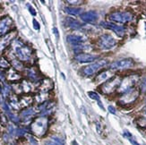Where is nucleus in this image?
<instances>
[{"label": "nucleus", "instance_id": "1", "mask_svg": "<svg viewBox=\"0 0 146 145\" xmlns=\"http://www.w3.org/2000/svg\"><path fill=\"white\" fill-rule=\"evenodd\" d=\"M116 44V41L110 34H104L99 40V46L101 49H111Z\"/></svg>", "mask_w": 146, "mask_h": 145}, {"label": "nucleus", "instance_id": "2", "mask_svg": "<svg viewBox=\"0 0 146 145\" xmlns=\"http://www.w3.org/2000/svg\"><path fill=\"white\" fill-rule=\"evenodd\" d=\"M121 83V79L118 76H113L110 80L104 83L102 86V91L104 93H110L116 90V87H119Z\"/></svg>", "mask_w": 146, "mask_h": 145}, {"label": "nucleus", "instance_id": "3", "mask_svg": "<svg viewBox=\"0 0 146 145\" xmlns=\"http://www.w3.org/2000/svg\"><path fill=\"white\" fill-rule=\"evenodd\" d=\"M110 20L116 21V23H125L132 21L133 15L129 12H116V13H113L110 15Z\"/></svg>", "mask_w": 146, "mask_h": 145}, {"label": "nucleus", "instance_id": "4", "mask_svg": "<svg viewBox=\"0 0 146 145\" xmlns=\"http://www.w3.org/2000/svg\"><path fill=\"white\" fill-rule=\"evenodd\" d=\"M136 81H137V77H135V76H128V77H126L121 82V83H120L119 87H118V91L125 93L129 91L134 87Z\"/></svg>", "mask_w": 146, "mask_h": 145}, {"label": "nucleus", "instance_id": "5", "mask_svg": "<svg viewBox=\"0 0 146 145\" xmlns=\"http://www.w3.org/2000/svg\"><path fill=\"white\" fill-rule=\"evenodd\" d=\"M108 64V61L105 59L99 60V61L92 63V64H89L88 66H86L85 68H83V72L85 75H92L93 74H95L97 71L100 69L101 67L105 66Z\"/></svg>", "mask_w": 146, "mask_h": 145}, {"label": "nucleus", "instance_id": "6", "mask_svg": "<svg viewBox=\"0 0 146 145\" xmlns=\"http://www.w3.org/2000/svg\"><path fill=\"white\" fill-rule=\"evenodd\" d=\"M32 129L36 135H42L47 129V120L45 118H39L35 120L32 125Z\"/></svg>", "mask_w": 146, "mask_h": 145}, {"label": "nucleus", "instance_id": "7", "mask_svg": "<svg viewBox=\"0 0 146 145\" xmlns=\"http://www.w3.org/2000/svg\"><path fill=\"white\" fill-rule=\"evenodd\" d=\"M134 64V62L132 59L126 58V59H121L118 61L113 62L110 64V69L111 70H123V69H128L132 67Z\"/></svg>", "mask_w": 146, "mask_h": 145}, {"label": "nucleus", "instance_id": "8", "mask_svg": "<svg viewBox=\"0 0 146 145\" xmlns=\"http://www.w3.org/2000/svg\"><path fill=\"white\" fill-rule=\"evenodd\" d=\"M139 96V91L137 90H130L129 91L126 92V94L121 98L120 102L126 105V104H130L135 100L137 99V97Z\"/></svg>", "mask_w": 146, "mask_h": 145}, {"label": "nucleus", "instance_id": "9", "mask_svg": "<svg viewBox=\"0 0 146 145\" xmlns=\"http://www.w3.org/2000/svg\"><path fill=\"white\" fill-rule=\"evenodd\" d=\"M100 25L103 26L106 29H110V30L114 31L119 36H123L125 33V28L123 26H120V25H116L115 23H108V21H101Z\"/></svg>", "mask_w": 146, "mask_h": 145}, {"label": "nucleus", "instance_id": "10", "mask_svg": "<svg viewBox=\"0 0 146 145\" xmlns=\"http://www.w3.org/2000/svg\"><path fill=\"white\" fill-rule=\"evenodd\" d=\"M98 56L95 55H91V54H85V53H82V54H78L75 56V59L80 63H91L93 62L95 59H97Z\"/></svg>", "mask_w": 146, "mask_h": 145}, {"label": "nucleus", "instance_id": "11", "mask_svg": "<svg viewBox=\"0 0 146 145\" xmlns=\"http://www.w3.org/2000/svg\"><path fill=\"white\" fill-rule=\"evenodd\" d=\"M81 19L86 23H94L98 19V13L94 11H90L81 15Z\"/></svg>", "mask_w": 146, "mask_h": 145}, {"label": "nucleus", "instance_id": "12", "mask_svg": "<svg viewBox=\"0 0 146 145\" xmlns=\"http://www.w3.org/2000/svg\"><path fill=\"white\" fill-rule=\"evenodd\" d=\"M16 52L18 56L23 60H27L31 56V51L28 48L25 47H21V48H16Z\"/></svg>", "mask_w": 146, "mask_h": 145}, {"label": "nucleus", "instance_id": "13", "mask_svg": "<svg viewBox=\"0 0 146 145\" xmlns=\"http://www.w3.org/2000/svg\"><path fill=\"white\" fill-rule=\"evenodd\" d=\"M67 41L73 45H76V46H79L81 43H83L84 40H83V38L79 35H69L67 36Z\"/></svg>", "mask_w": 146, "mask_h": 145}, {"label": "nucleus", "instance_id": "14", "mask_svg": "<svg viewBox=\"0 0 146 145\" xmlns=\"http://www.w3.org/2000/svg\"><path fill=\"white\" fill-rule=\"evenodd\" d=\"M65 11L67 12V13L72 15H82L83 9L81 8V7H65Z\"/></svg>", "mask_w": 146, "mask_h": 145}, {"label": "nucleus", "instance_id": "15", "mask_svg": "<svg viewBox=\"0 0 146 145\" xmlns=\"http://www.w3.org/2000/svg\"><path fill=\"white\" fill-rule=\"evenodd\" d=\"M67 23H68V26L72 29H75V30H78V29L81 28V23H79L78 21H76L75 19L74 18H67Z\"/></svg>", "mask_w": 146, "mask_h": 145}, {"label": "nucleus", "instance_id": "16", "mask_svg": "<svg viewBox=\"0 0 146 145\" xmlns=\"http://www.w3.org/2000/svg\"><path fill=\"white\" fill-rule=\"evenodd\" d=\"M8 23H10L9 20H4L0 23V32L1 33L5 32V31L8 28Z\"/></svg>", "mask_w": 146, "mask_h": 145}, {"label": "nucleus", "instance_id": "17", "mask_svg": "<svg viewBox=\"0 0 146 145\" xmlns=\"http://www.w3.org/2000/svg\"><path fill=\"white\" fill-rule=\"evenodd\" d=\"M88 96L91 98V99H94V100L97 101H100V97L98 93L94 92V91H89L88 92Z\"/></svg>", "mask_w": 146, "mask_h": 145}, {"label": "nucleus", "instance_id": "18", "mask_svg": "<svg viewBox=\"0 0 146 145\" xmlns=\"http://www.w3.org/2000/svg\"><path fill=\"white\" fill-rule=\"evenodd\" d=\"M108 72H102L101 74L98 76V78H97V80H98L99 82H103L105 81L106 79H108Z\"/></svg>", "mask_w": 146, "mask_h": 145}, {"label": "nucleus", "instance_id": "19", "mask_svg": "<svg viewBox=\"0 0 146 145\" xmlns=\"http://www.w3.org/2000/svg\"><path fill=\"white\" fill-rule=\"evenodd\" d=\"M108 112L110 113V114H113V115H116V108H115L113 106H108Z\"/></svg>", "mask_w": 146, "mask_h": 145}, {"label": "nucleus", "instance_id": "20", "mask_svg": "<svg viewBox=\"0 0 146 145\" xmlns=\"http://www.w3.org/2000/svg\"><path fill=\"white\" fill-rule=\"evenodd\" d=\"M141 89H142V91H143V92H146V78L143 81V83H142Z\"/></svg>", "mask_w": 146, "mask_h": 145}, {"label": "nucleus", "instance_id": "21", "mask_svg": "<svg viewBox=\"0 0 146 145\" xmlns=\"http://www.w3.org/2000/svg\"><path fill=\"white\" fill-rule=\"evenodd\" d=\"M124 135L126 137H127L128 139H131V137H132V134H131V133L130 132H128V131H125V134Z\"/></svg>", "mask_w": 146, "mask_h": 145}, {"label": "nucleus", "instance_id": "22", "mask_svg": "<svg viewBox=\"0 0 146 145\" xmlns=\"http://www.w3.org/2000/svg\"><path fill=\"white\" fill-rule=\"evenodd\" d=\"M33 26L36 30H39V29H40V25H39L38 21H37L36 20H33Z\"/></svg>", "mask_w": 146, "mask_h": 145}, {"label": "nucleus", "instance_id": "23", "mask_svg": "<svg viewBox=\"0 0 146 145\" xmlns=\"http://www.w3.org/2000/svg\"><path fill=\"white\" fill-rule=\"evenodd\" d=\"M129 141H130V142H131L132 145H141V144L138 143V142H136L135 140H133V139H129Z\"/></svg>", "mask_w": 146, "mask_h": 145}, {"label": "nucleus", "instance_id": "24", "mask_svg": "<svg viewBox=\"0 0 146 145\" xmlns=\"http://www.w3.org/2000/svg\"><path fill=\"white\" fill-rule=\"evenodd\" d=\"M30 11H31V13H32V15H36V13H35L34 9H32V7H30Z\"/></svg>", "mask_w": 146, "mask_h": 145}, {"label": "nucleus", "instance_id": "25", "mask_svg": "<svg viewBox=\"0 0 146 145\" xmlns=\"http://www.w3.org/2000/svg\"><path fill=\"white\" fill-rule=\"evenodd\" d=\"M53 31H54V32H56L55 34L56 35V36H57V35H58V34H57V30H56V28H54V29H53Z\"/></svg>", "mask_w": 146, "mask_h": 145}, {"label": "nucleus", "instance_id": "26", "mask_svg": "<svg viewBox=\"0 0 146 145\" xmlns=\"http://www.w3.org/2000/svg\"><path fill=\"white\" fill-rule=\"evenodd\" d=\"M72 145H79V144L77 143V142H75V141H74V142H73V143H72Z\"/></svg>", "mask_w": 146, "mask_h": 145}, {"label": "nucleus", "instance_id": "27", "mask_svg": "<svg viewBox=\"0 0 146 145\" xmlns=\"http://www.w3.org/2000/svg\"><path fill=\"white\" fill-rule=\"evenodd\" d=\"M144 117H146V111H145V112H144Z\"/></svg>", "mask_w": 146, "mask_h": 145}, {"label": "nucleus", "instance_id": "28", "mask_svg": "<svg viewBox=\"0 0 146 145\" xmlns=\"http://www.w3.org/2000/svg\"><path fill=\"white\" fill-rule=\"evenodd\" d=\"M145 25H146V23H145ZM145 28H146V27H145Z\"/></svg>", "mask_w": 146, "mask_h": 145}]
</instances>
